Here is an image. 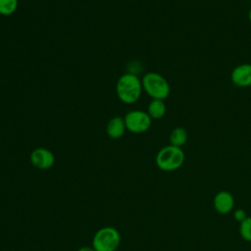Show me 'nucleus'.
I'll use <instances>...</instances> for the list:
<instances>
[{
	"label": "nucleus",
	"mask_w": 251,
	"mask_h": 251,
	"mask_svg": "<svg viewBox=\"0 0 251 251\" xmlns=\"http://www.w3.org/2000/svg\"><path fill=\"white\" fill-rule=\"evenodd\" d=\"M142 91L141 79L136 75L126 73L117 80L116 93L119 100L125 104H133L137 102Z\"/></svg>",
	"instance_id": "f257e3e1"
},
{
	"label": "nucleus",
	"mask_w": 251,
	"mask_h": 251,
	"mask_svg": "<svg viewBox=\"0 0 251 251\" xmlns=\"http://www.w3.org/2000/svg\"><path fill=\"white\" fill-rule=\"evenodd\" d=\"M185 155L180 147L167 145L161 148L155 158L157 167L164 172H174L178 170L184 163Z\"/></svg>",
	"instance_id": "f03ea898"
},
{
	"label": "nucleus",
	"mask_w": 251,
	"mask_h": 251,
	"mask_svg": "<svg viewBox=\"0 0 251 251\" xmlns=\"http://www.w3.org/2000/svg\"><path fill=\"white\" fill-rule=\"evenodd\" d=\"M143 90L152 98L165 100L171 92L168 80L159 73L149 72L141 78Z\"/></svg>",
	"instance_id": "7ed1b4c3"
},
{
	"label": "nucleus",
	"mask_w": 251,
	"mask_h": 251,
	"mask_svg": "<svg viewBox=\"0 0 251 251\" xmlns=\"http://www.w3.org/2000/svg\"><path fill=\"white\" fill-rule=\"evenodd\" d=\"M121 243V234L116 227L99 228L92 239V247L96 251H116Z\"/></svg>",
	"instance_id": "20e7f679"
},
{
	"label": "nucleus",
	"mask_w": 251,
	"mask_h": 251,
	"mask_svg": "<svg viewBox=\"0 0 251 251\" xmlns=\"http://www.w3.org/2000/svg\"><path fill=\"white\" fill-rule=\"evenodd\" d=\"M126 130L134 134L146 132L151 125L152 119L147 112L142 110H130L124 117Z\"/></svg>",
	"instance_id": "39448f33"
},
{
	"label": "nucleus",
	"mask_w": 251,
	"mask_h": 251,
	"mask_svg": "<svg viewBox=\"0 0 251 251\" xmlns=\"http://www.w3.org/2000/svg\"><path fill=\"white\" fill-rule=\"evenodd\" d=\"M29 159L32 166L39 170L50 169L55 163V156L53 152L44 147H37L33 149L30 153Z\"/></svg>",
	"instance_id": "423d86ee"
},
{
	"label": "nucleus",
	"mask_w": 251,
	"mask_h": 251,
	"mask_svg": "<svg viewBox=\"0 0 251 251\" xmlns=\"http://www.w3.org/2000/svg\"><path fill=\"white\" fill-rule=\"evenodd\" d=\"M213 207L220 215H227L234 209V197L226 190L217 192L213 198Z\"/></svg>",
	"instance_id": "0eeeda50"
},
{
	"label": "nucleus",
	"mask_w": 251,
	"mask_h": 251,
	"mask_svg": "<svg viewBox=\"0 0 251 251\" xmlns=\"http://www.w3.org/2000/svg\"><path fill=\"white\" fill-rule=\"evenodd\" d=\"M231 81L239 87L251 86V64H240L236 66L230 75Z\"/></svg>",
	"instance_id": "6e6552de"
},
{
	"label": "nucleus",
	"mask_w": 251,
	"mask_h": 251,
	"mask_svg": "<svg viewBox=\"0 0 251 251\" xmlns=\"http://www.w3.org/2000/svg\"><path fill=\"white\" fill-rule=\"evenodd\" d=\"M126 130V123L123 117L115 116L111 118L106 125V133L112 139L121 138Z\"/></svg>",
	"instance_id": "1a4fd4ad"
},
{
	"label": "nucleus",
	"mask_w": 251,
	"mask_h": 251,
	"mask_svg": "<svg viewBox=\"0 0 251 251\" xmlns=\"http://www.w3.org/2000/svg\"><path fill=\"white\" fill-rule=\"evenodd\" d=\"M167 111L166 104L164 100L160 99H152L147 106V113L152 120H160L162 119Z\"/></svg>",
	"instance_id": "9d476101"
},
{
	"label": "nucleus",
	"mask_w": 251,
	"mask_h": 251,
	"mask_svg": "<svg viewBox=\"0 0 251 251\" xmlns=\"http://www.w3.org/2000/svg\"><path fill=\"white\" fill-rule=\"evenodd\" d=\"M188 139V134L187 131L184 127L182 126H176L175 127L169 136V140H170V144L176 146V147H182L186 141Z\"/></svg>",
	"instance_id": "9b49d317"
},
{
	"label": "nucleus",
	"mask_w": 251,
	"mask_h": 251,
	"mask_svg": "<svg viewBox=\"0 0 251 251\" xmlns=\"http://www.w3.org/2000/svg\"><path fill=\"white\" fill-rule=\"evenodd\" d=\"M19 6V0H0V15L8 17L13 15Z\"/></svg>",
	"instance_id": "f8f14e48"
},
{
	"label": "nucleus",
	"mask_w": 251,
	"mask_h": 251,
	"mask_svg": "<svg viewBox=\"0 0 251 251\" xmlns=\"http://www.w3.org/2000/svg\"><path fill=\"white\" fill-rule=\"evenodd\" d=\"M239 235L248 242H251V217H247L239 223Z\"/></svg>",
	"instance_id": "ddd939ff"
},
{
	"label": "nucleus",
	"mask_w": 251,
	"mask_h": 251,
	"mask_svg": "<svg viewBox=\"0 0 251 251\" xmlns=\"http://www.w3.org/2000/svg\"><path fill=\"white\" fill-rule=\"evenodd\" d=\"M232 213H233V218H234V220H236L238 223L242 222L244 219H246V218L248 217V216L246 215V212H245L243 209H240V208L233 210Z\"/></svg>",
	"instance_id": "4468645a"
},
{
	"label": "nucleus",
	"mask_w": 251,
	"mask_h": 251,
	"mask_svg": "<svg viewBox=\"0 0 251 251\" xmlns=\"http://www.w3.org/2000/svg\"><path fill=\"white\" fill-rule=\"evenodd\" d=\"M77 251H96L92 246H83V247H80Z\"/></svg>",
	"instance_id": "2eb2a0df"
},
{
	"label": "nucleus",
	"mask_w": 251,
	"mask_h": 251,
	"mask_svg": "<svg viewBox=\"0 0 251 251\" xmlns=\"http://www.w3.org/2000/svg\"><path fill=\"white\" fill-rule=\"evenodd\" d=\"M248 20H249V22L251 23V7H250L249 12H248Z\"/></svg>",
	"instance_id": "dca6fc26"
}]
</instances>
